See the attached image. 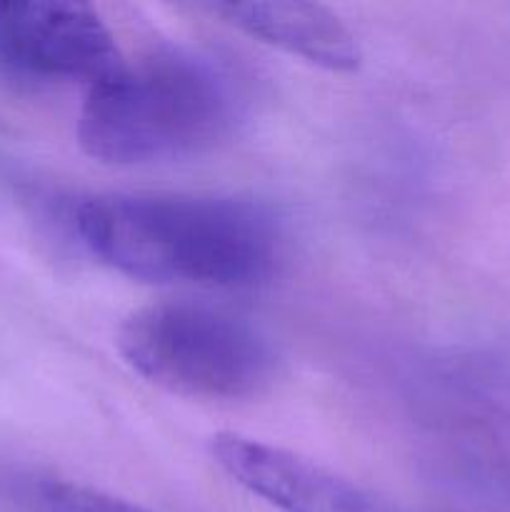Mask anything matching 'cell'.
<instances>
[{"label": "cell", "instance_id": "cell-7", "mask_svg": "<svg viewBox=\"0 0 510 512\" xmlns=\"http://www.w3.org/2000/svg\"><path fill=\"white\" fill-rule=\"evenodd\" d=\"M33 495L38 512H153L130 500L68 480H43L35 485Z\"/></svg>", "mask_w": 510, "mask_h": 512}, {"label": "cell", "instance_id": "cell-1", "mask_svg": "<svg viewBox=\"0 0 510 512\" xmlns=\"http://www.w3.org/2000/svg\"><path fill=\"white\" fill-rule=\"evenodd\" d=\"M75 230L95 260L145 283L245 288L283 253L273 210L230 195H93L75 210Z\"/></svg>", "mask_w": 510, "mask_h": 512}, {"label": "cell", "instance_id": "cell-6", "mask_svg": "<svg viewBox=\"0 0 510 512\" xmlns=\"http://www.w3.org/2000/svg\"><path fill=\"white\" fill-rule=\"evenodd\" d=\"M243 33L333 73H350L363 60L353 30L330 8L305 0H248L215 5Z\"/></svg>", "mask_w": 510, "mask_h": 512}, {"label": "cell", "instance_id": "cell-4", "mask_svg": "<svg viewBox=\"0 0 510 512\" xmlns=\"http://www.w3.org/2000/svg\"><path fill=\"white\" fill-rule=\"evenodd\" d=\"M123 65L98 10L70 0H0V73L80 80L93 88Z\"/></svg>", "mask_w": 510, "mask_h": 512}, {"label": "cell", "instance_id": "cell-3", "mask_svg": "<svg viewBox=\"0 0 510 512\" xmlns=\"http://www.w3.org/2000/svg\"><path fill=\"white\" fill-rule=\"evenodd\" d=\"M118 353L148 383L200 400H250L280 378L273 340L240 315L200 303H155L123 320Z\"/></svg>", "mask_w": 510, "mask_h": 512}, {"label": "cell", "instance_id": "cell-2", "mask_svg": "<svg viewBox=\"0 0 510 512\" xmlns=\"http://www.w3.org/2000/svg\"><path fill=\"white\" fill-rule=\"evenodd\" d=\"M253 103L250 75L228 55L163 48L88 90L78 120L85 153L110 165L190 158L238 130Z\"/></svg>", "mask_w": 510, "mask_h": 512}, {"label": "cell", "instance_id": "cell-5", "mask_svg": "<svg viewBox=\"0 0 510 512\" xmlns=\"http://www.w3.org/2000/svg\"><path fill=\"white\" fill-rule=\"evenodd\" d=\"M210 455L230 480L280 512H398L353 480L263 440L218 433Z\"/></svg>", "mask_w": 510, "mask_h": 512}]
</instances>
